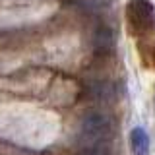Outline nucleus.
<instances>
[{"label": "nucleus", "mask_w": 155, "mask_h": 155, "mask_svg": "<svg viewBox=\"0 0 155 155\" xmlns=\"http://www.w3.org/2000/svg\"><path fill=\"white\" fill-rule=\"evenodd\" d=\"M155 8L149 0H132L126 6V19H128L130 31L136 35H142L153 25Z\"/></svg>", "instance_id": "f03ea898"}, {"label": "nucleus", "mask_w": 155, "mask_h": 155, "mask_svg": "<svg viewBox=\"0 0 155 155\" xmlns=\"http://www.w3.org/2000/svg\"><path fill=\"white\" fill-rule=\"evenodd\" d=\"M93 47L99 52H109L114 47V31L105 25H101L93 35Z\"/></svg>", "instance_id": "39448f33"}, {"label": "nucleus", "mask_w": 155, "mask_h": 155, "mask_svg": "<svg viewBox=\"0 0 155 155\" xmlns=\"http://www.w3.org/2000/svg\"><path fill=\"white\" fill-rule=\"evenodd\" d=\"M110 132H113V122L105 113L89 110L81 118V143L109 140Z\"/></svg>", "instance_id": "f257e3e1"}, {"label": "nucleus", "mask_w": 155, "mask_h": 155, "mask_svg": "<svg viewBox=\"0 0 155 155\" xmlns=\"http://www.w3.org/2000/svg\"><path fill=\"white\" fill-rule=\"evenodd\" d=\"M76 155H113V147H110L109 140H103V142H87V143H80Z\"/></svg>", "instance_id": "0eeeda50"}, {"label": "nucleus", "mask_w": 155, "mask_h": 155, "mask_svg": "<svg viewBox=\"0 0 155 155\" xmlns=\"http://www.w3.org/2000/svg\"><path fill=\"white\" fill-rule=\"evenodd\" d=\"M68 6H74L84 14H103L110 8L113 0H62Z\"/></svg>", "instance_id": "7ed1b4c3"}, {"label": "nucleus", "mask_w": 155, "mask_h": 155, "mask_svg": "<svg viewBox=\"0 0 155 155\" xmlns=\"http://www.w3.org/2000/svg\"><path fill=\"white\" fill-rule=\"evenodd\" d=\"M130 143L134 155H149V136L143 128L138 126L130 132Z\"/></svg>", "instance_id": "423d86ee"}, {"label": "nucleus", "mask_w": 155, "mask_h": 155, "mask_svg": "<svg viewBox=\"0 0 155 155\" xmlns=\"http://www.w3.org/2000/svg\"><path fill=\"white\" fill-rule=\"evenodd\" d=\"M87 93L95 101H113L116 97V89L114 84H110V81H93L87 89Z\"/></svg>", "instance_id": "20e7f679"}]
</instances>
